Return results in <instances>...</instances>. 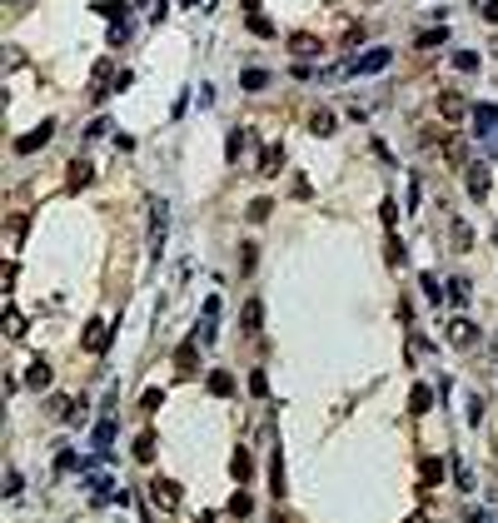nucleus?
<instances>
[{
	"mask_svg": "<svg viewBox=\"0 0 498 523\" xmlns=\"http://www.w3.org/2000/svg\"><path fill=\"white\" fill-rule=\"evenodd\" d=\"M95 15H105L110 25H120V20H130V6H125V0H100Z\"/></svg>",
	"mask_w": 498,
	"mask_h": 523,
	"instance_id": "ddd939ff",
	"label": "nucleus"
},
{
	"mask_svg": "<svg viewBox=\"0 0 498 523\" xmlns=\"http://www.w3.org/2000/svg\"><path fill=\"white\" fill-rule=\"evenodd\" d=\"M493 245H498V224H493Z\"/></svg>",
	"mask_w": 498,
	"mask_h": 523,
	"instance_id": "a18cd8bd",
	"label": "nucleus"
},
{
	"mask_svg": "<svg viewBox=\"0 0 498 523\" xmlns=\"http://www.w3.org/2000/svg\"><path fill=\"white\" fill-rule=\"evenodd\" d=\"M449 299H454L459 309L468 304V279H449Z\"/></svg>",
	"mask_w": 498,
	"mask_h": 523,
	"instance_id": "2f4dec72",
	"label": "nucleus"
},
{
	"mask_svg": "<svg viewBox=\"0 0 498 523\" xmlns=\"http://www.w3.org/2000/svg\"><path fill=\"white\" fill-rule=\"evenodd\" d=\"M464 180H468V195H473V200H488V190H493L488 164H464Z\"/></svg>",
	"mask_w": 498,
	"mask_h": 523,
	"instance_id": "f03ea898",
	"label": "nucleus"
},
{
	"mask_svg": "<svg viewBox=\"0 0 498 523\" xmlns=\"http://www.w3.org/2000/svg\"><path fill=\"white\" fill-rule=\"evenodd\" d=\"M6 334H11V339H20V334H25V319H20V314H15V309H11V314H6Z\"/></svg>",
	"mask_w": 498,
	"mask_h": 523,
	"instance_id": "4c0bfd02",
	"label": "nucleus"
},
{
	"mask_svg": "<svg viewBox=\"0 0 498 523\" xmlns=\"http://www.w3.org/2000/svg\"><path fill=\"white\" fill-rule=\"evenodd\" d=\"M244 11H254V0H244Z\"/></svg>",
	"mask_w": 498,
	"mask_h": 523,
	"instance_id": "c03bdc74",
	"label": "nucleus"
},
{
	"mask_svg": "<svg viewBox=\"0 0 498 523\" xmlns=\"http://www.w3.org/2000/svg\"><path fill=\"white\" fill-rule=\"evenodd\" d=\"M20 489H25V479H20V474H15V469H6V498H15V493H20Z\"/></svg>",
	"mask_w": 498,
	"mask_h": 523,
	"instance_id": "58836bf2",
	"label": "nucleus"
},
{
	"mask_svg": "<svg viewBox=\"0 0 498 523\" xmlns=\"http://www.w3.org/2000/svg\"><path fill=\"white\" fill-rule=\"evenodd\" d=\"M164 235H170V205L155 195V200H150V235H145L150 259H159V254H164Z\"/></svg>",
	"mask_w": 498,
	"mask_h": 523,
	"instance_id": "f257e3e1",
	"label": "nucleus"
},
{
	"mask_svg": "<svg viewBox=\"0 0 498 523\" xmlns=\"http://www.w3.org/2000/svg\"><path fill=\"white\" fill-rule=\"evenodd\" d=\"M438 115H444V120H449V125H459V120H464V115H468V105H464V95H459V90H444V95H438Z\"/></svg>",
	"mask_w": 498,
	"mask_h": 523,
	"instance_id": "0eeeda50",
	"label": "nucleus"
},
{
	"mask_svg": "<svg viewBox=\"0 0 498 523\" xmlns=\"http://www.w3.org/2000/svg\"><path fill=\"white\" fill-rule=\"evenodd\" d=\"M110 444H115V414H105V419L95 424V434H90V448H95V458H105V453H110Z\"/></svg>",
	"mask_w": 498,
	"mask_h": 523,
	"instance_id": "423d86ee",
	"label": "nucleus"
},
{
	"mask_svg": "<svg viewBox=\"0 0 498 523\" xmlns=\"http://www.w3.org/2000/svg\"><path fill=\"white\" fill-rule=\"evenodd\" d=\"M155 498H159V508H180V484L175 479H155Z\"/></svg>",
	"mask_w": 498,
	"mask_h": 523,
	"instance_id": "f8f14e48",
	"label": "nucleus"
},
{
	"mask_svg": "<svg viewBox=\"0 0 498 523\" xmlns=\"http://www.w3.org/2000/svg\"><path fill=\"white\" fill-rule=\"evenodd\" d=\"M105 130H110V115H100V120H90V125H85V135H90V140H95V135H105Z\"/></svg>",
	"mask_w": 498,
	"mask_h": 523,
	"instance_id": "79ce46f5",
	"label": "nucleus"
},
{
	"mask_svg": "<svg viewBox=\"0 0 498 523\" xmlns=\"http://www.w3.org/2000/svg\"><path fill=\"white\" fill-rule=\"evenodd\" d=\"M230 474H235L240 484H249V474H254V463H249V448H235V458H230Z\"/></svg>",
	"mask_w": 498,
	"mask_h": 523,
	"instance_id": "f3484780",
	"label": "nucleus"
},
{
	"mask_svg": "<svg viewBox=\"0 0 498 523\" xmlns=\"http://www.w3.org/2000/svg\"><path fill=\"white\" fill-rule=\"evenodd\" d=\"M454 250H473V229L464 219H454Z\"/></svg>",
	"mask_w": 498,
	"mask_h": 523,
	"instance_id": "cd10ccee",
	"label": "nucleus"
},
{
	"mask_svg": "<svg viewBox=\"0 0 498 523\" xmlns=\"http://www.w3.org/2000/svg\"><path fill=\"white\" fill-rule=\"evenodd\" d=\"M419 479H424V489H438V484H444V463H438V458H424V463H419Z\"/></svg>",
	"mask_w": 498,
	"mask_h": 523,
	"instance_id": "2eb2a0df",
	"label": "nucleus"
},
{
	"mask_svg": "<svg viewBox=\"0 0 498 523\" xmlns=\"http://www.w3.org/2000/svg\"><path fill=\"white\" fill-rule=\"evenodd\" d=\"M409 409H414V414H428V409H433V389H428V384H414V389H409Z\"/></svg>",
	"mask_w": 498,
	"mask_h": 523,
	"instance_id": "4468645a",
	"label": "nucleus"
},
{
	"mask_svg": "<svg viewBox=\"0 0 498 523\" xmlns=\"http://www.w3.org/2000/svg\"><path fill=\"white\" fill-rule=\"evenodd\" d=\"M90 180H95V164H90V160H75V164H70V174H65V190H70V195H80Z\"/></svg>",
	"mask_w": 498,
	"mask_h": 523,
	"instance_id": "9d476101",
	"label": "nucleus"
},
{
	"mask_svg": "<svg viewBox=\"0 0 498 523\" xmlns=\"http://www.w3.org/2000/svg\"><path fill=\"white\" fill-rule=\"evenodd\" d=\"M244 140H249L244 130H230V140H225V155H230V160H240V155H244Z\"/></svg>",
	"mask_w": 498,
	"mask_h": 523,
	"instance_id": "c756f323",
	"label": "nucleus"
},
{
	"mask_svg": "<svg viewBox=\"0 0 498 523\" xmlns=\"http://www.w3.org/2000/svg\"><path fill=\"white\" fill-rule=\"evenodd\" d=\"M384 259H389L394 269H399V264L409 259V254H404V240H399V235H389V245H384Z\"/></svg>",
	"mask_w": 498,
	"mask_h": 523,
	"instance_id": "393cba45",
	"label": "nucleus"
},
{
	"mask_svg": "<svg viewBox=\"0 0 498 523\" xmlns=\"http://www.w3.org/2000/svg\"><path fill=\"white\" fill-rule=\"evenodd\" d=\"M449 40V30L444 25H433V30H419V50H433V45H444Z\"/></svg>",
	"mask_w": 498,
	"mask_h": 523,
	"instance_id": "b1692460",
	"label": "nucleus"
},
{
	"mask_svg": "<svg viewBox=\"0 0 498 523\" xmlns=\"http://www.w3.org/2000/svg\"><path fill=\"white\" fill-rule=\"evenodd\" d=\"M230 513H235V518H249V513H254V498H249V489H240V493L230 498Z\"/></svg>",
	"mask_w": 498,
	"mask_h": 523,
	"instance_id": "5701e85b",
	"label": "nucleus"
},
{
	"mask_svg": "<svg viewBox=\"0 0 498 523\" xmlns=\"http://www.w3.org/2000/svg\"><path fill=\"white\" fill-rule=\"evenodd\" d=\"M204 384H209V394H219V399H225V394H235V379H230L225 369H214V374H209Z\"/></svg>",
	"mask_w": 498,
	"mask_h": 523,
	"instance_id": "4be33fe9",
	"label": "nucleus"
},
{
	"mask_svg": "<svg viewBox=\"0 0 498 523\" xmlns=\"http://www.w3.org/2000/svg\"><path fill=\"white\" fill-rule=\"evenodd\" d=\"M244 219H254V224H264V219H269V200H254V205L244 209Z\"/></svg>",
	"mask_w": 498,
	"mask_h": 523,
	"instance_id": "f704fd0d",
	"label": "nucleus"
},
{
	"mask_svg": "<svg viewBox=\"0 0 498 523\" xmlns=\"http://www.w3.org/2000/svg\"><path fill=\"white\" fill-rule=\"evenodd\" d=\"M284 489H289V484H284V448H274V453H269V493L284 498Z\"/></svg>",
	"mask_w": 498,
	"mask_h": 523,
	"instance_id": "1a4fd4ad",
	"label": "nucleus"
},
{
	"mask_svg": "<svg viewBox=\"0 0 498 523\" xmlns=\"http://www.w3.org/2000/svg\"><path fill=\"white\" fill-rule=\"evenodd\" d=\"M419 284H424V295H428V299H438V295H444V289H438V279H433V274H419Z\"/></svg>",
	"mask_w": 498,
	"mask_h": 523,
	"instance_id": "ea45409f",
	"label": "nucleus"
},
{
	"mask_svg": "<svg viewBox=\"0 0 498 523\" xmlns=\"http://www.w3.org/2000/svg\"><path fill=\"white\" fill-rule=\"evenodd\" d=\"M454 484H459L464 493L473 489V474H468V463H459V458H454Z\"/></svg>",
	"mask_w": 498,
	"mask_h": 523,
	"instance_id": "72a5a7b5",
	"label": "nucleus"
},
{
	"mask_svg": "<svg viewBox=\"0 0 498 523\" xmlns=\"http://www.w3.org/2000/svg\"><path fill=\"white\" fill-rule=\"evenodd\" d=\"M85 349H90V354H100V349L110 344V324L105 319H90V329H85V339H80Z\"/></svg>",
	"mask_w": 498,
	"mask_h": 523,
	"instance_id": "9b49d317",
	"label": "nucleus"
},
{
	"mask_svg": "<svg viewBox=\"0 0 498 523\" xmlns=\"http://www.w3.org/2000/svg\"><path fill=\"white\" fill-rule=\"evenodd\" d=\"M125 35H130V20H120V25H110V45H125Z\"/></svg>",
	"mask_w": 498,
	"mask_h": 523,
	"instance_id": "a19ab883",
	"label": "nucleus"
},
{
	"mask_svg": "<svg viewBox=\"0 0 498 523\" xmlns=\"http://www.w3.org/2000/svg\"><path fill=\"white\" fill-rule=\"evenodd\" d=\"M50 135H55V125H35V130H25V135L15 140V155H35V150H45Z\"/></svg>",
	"mask_w": 498,
	"mask_h": 523,
	"instance_id": "39448f33",
	"label": "nucleus"
},
{
	"mask_svg": "<svg viewBox=\"0 0 498 523\" xmlns=\"http://www.w3.org/2000/svg\"><path fill=\"white\" fill-rule=\"evenodd\" d=\"M50 379H55L50 364H30V369H25V384H30V389H50Z\"/></svg>",
	"mask_w": 498,
	"mask_h": 523,
	"instance_id": "a211bd4d",
	"label": "nucleus"
},
{
	"mask_svg": "<svg viewBox=\"0 0 498 523\" xmlns=\"http://www.w3.org/2000/svg\"><path fill=\"white\" fill-rule=\"evenodd\" d=\"M195 339H199V349H209V344L219 339V324H214V314H204V319H199V329H195Z\"/></svg>",
	"mask_w": 498,
	"mask_h": 523,
	"instance_id": "412c9836",
	"label": "nucleus"
},
{
	"mask_svg": "<svg viewBox=\"0 0 498 523\" xmlns=\"http://www.w3.org/2000/svg\"><path fill=\"white\" fill-rule=\"evenodd\" d=\"M454 65H459V70H478V55H473V50H454Z\"/></svg>",
	"mask_w": 498,
	"mask_h": 523,
	"instance_id": "c9c22d12",
	"label": "nucleus"
},
{
	"mask_svg": "<svg viewBox=\"0 0 498 523\" xmlns=\"http://www.w3.org/2000/svg\"><path fill=\"white\" fill-rule=\"evenodd\" d=\"M244 25H249L254 35H274V25H269V20H264L259 11H249V15H244Z\"/></svg>",
	"mask_w": 498,
	"mask_h": 523,
	"instance_id": "473e14b6",
	"label": "nucleus"
},
{
	"mask_svg": "<svg viewBox=\"0 0 498 523\" xmlns=\"http://www.w3.org/2000/svg\"><path fill=\"white\" fill-rule=\"evenodd\" d=\"M85 484H90V498H105L115 479H110V474H85Z\"/></svg>",
	"mask_w": 498,
	"mask_h": 523,
	"instance_id": "bb28decb",
	"label": "nucleus"
},
{
	"mask_svg": "<svg viewBox=\"0 0 498 523\" xmlns=\"http://www.w3.org/2000/svg\"><path fill=\"white\" fill-rule=\"evenodd\" d=\"M289 50H294V60H299V55H314L319 50V40L314 35H289Z\"/></svg>",
	"mask_w": 498,
	"mask_h": 523,
	"instance_id": "a878e982",
	"label": "nucleus"
},
{
	"mask_svg": "<svg viewBox=\"0 0 498 523\" xmlns=\"http://www.w3.org/2000/svg\"><path fill=\"white\" fill-rule=\"evenodd\" d=\"M449 344H459V349H473V344H478V324L459 314V319L449 324Z\"/></svg>",
	"mask_w": 498,
	"mask_h": 523,
	"instance_id": "6e6552de",
	"label": "nucleus"
},
{
	"mask_svg": "<svg viewBox=\"0 0 498 523\" xmlns=\"http://www.w3.org/2000/svg\"><path fill=\"white\" fill-rule=\"evenodd\" d=\"M240 85H244V90H264V85H269V70H244Z\"/></svg>",
	"mask_w": 498,
	"mask_h": 523,
	"instance_id": "c85d7f7f",
	"label": "nucleus"
},
{
	"mask_svg": "<svg viewBox=\"0 0 498 523\" xmlns=\"http://www.w3.org/2000/svg\"><path fill=\"white\" fill-rule=\"evenodd\" d=\"M483 20H488V25H498V0H483Z\"/></svg>",
	"mask_w": 498,
	"mask_h": 523,
	"instance_id": "37998d69",
	"label": "nucleus"
},
{
	"mask_svg": "<svg viewBox=\"0 0 498 523\" xmlns=\"http://www.w3.org/2000/svg\"><path fill=\"white\" fill-rule=\"evenodd\" d=\"M60 469H80V458H75L70 448H60V453H55V474H60Z\"/></svg>",
	"mask_w": 498,
	"mask_h": 523,
	"instance_id": "e433bc0d",
	"label": "nucleus"
},
{
	"mask_svg": "<svg viewBox=\"0 0 498 523\" xmlns=\"http://www.w3.org/2000/svg\"><path fill=\"white\" fill-rule=\"evenodd\" d=\"M259 160H264V164H259L264 174H280V169H284V164H280V160H284V145H264V155H259Z\"/></svg>",
	"mask_w": 498,
	"mask_h": 523,
	"instance_id": "6ab92c4d",
	"label": "nucleus"
},
{
	"mask_svg": "<svg viewBox=\"0 0 498 523\" xmlns=\"http://www.w3.org/2000/svg\"><path fill=\"white\" fill-rule=\"evenodd\" d=\"M135 458H140V463L155 458V434H140V439H135Z\"/></svg>",
	"mask_w": 498,
	"mask_h": 523,
	"instance_id": "7c9ffc66",
	"label": "nucleus"
},
{
	"mask_svg": "<svg viewBox=\"0 0 498 523\" xmlns=\"http://www.w3.org/2000/svg\"><path fill=\"white\" fill-rule=\"evenodd\" d=\"M384 65H389V50H364L359 55V60H349V75H374V70H384Z\"/></svg>",
	"mask_w": 498,
	"mask_h": 523,
	"instance_id": "20e7f679",
	"label": "nucleus"
},
{
	"mask_svg": "<svg viewBox=\"0 0 498 523\" xmlns=\"http://www.w3.org/2000/svg\"><path fill=\"white\" fill-rule=\"evenodd\" d=\"M240 324L254 334V329L264 324V304H259V299H244V309H240Z\"/></svg>",
	"mask_w": 498,
	"mask_h": 523,
	"instance_id": "dca6fc26",
	"label": "nucleus"
},
{
	"mask_svg": "<svg viewBox=\"0 0 498 523\" xmlns=\"http://www.w3.org/2000/svg\"><path fill=\"white\" fill-rule=\"evenodd\" d=\"M175 369H180V379L199 374V339H185V344L175 349Z\"/></svg>",
	"mask_w": 498,
	"mask_h": 523,
	"instance_id": "7ed1b4c3",
	"label": "nucleus"
},
{
	"mask_svg": "<svg viewBox=\"0 0 498 523\" xmlns=\"http://www.w3.org/2000/svg\"><path fill=\"white\" fill-rule=\"evenodd\" d=\"M309 130L314 135H334V110H314L309 115Z\"/></svg>",
	"mask_w": 498,
	"mask_h": 523,
	"instance_id": "aec40b11",
	"label": "nucleus"
}]
</instances>
